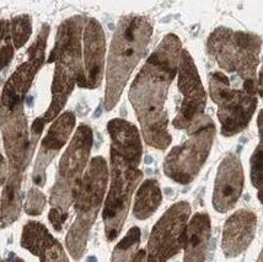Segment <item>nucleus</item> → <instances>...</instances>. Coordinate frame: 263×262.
<instances>
[{
	"instance_id": "nucleus-13",
	"label": "nucleus",
	"mask_w": 263,
	"mask_h": 262,
	"mask_svg": "<svg viewBox=\"0 0 263 262\" xmlns=\"http://www.w3.org/2000/svg\"><path fill=\"white\" fill-rule=\"evenodd\" d=\"M243 190V169L240 158L234 153L221 160L215 177L213 205L219 213H227L237 203Z\"/></svg>"
},
{
	"instance_id": "nucleus-15",
	"label": "nucleus",
	"mask_w": 263,
	"mask_h": 262,
	"mask_svg": "<svg viewBox=\"0 0 263 262\" xmlns=\"http://www.w3.org/2000/svg\"><path fill=\"white\" fill-rule=\"evenodd\" d=\"M75 127V116L73 112L67 111L62 114L52 124L48 133L40 146L39 157L33 170V182L36 186L43 187L46 183L47 166L55 158L59 151L68 142L69 137Z\"/></svg>"
},
{
	"instance_id": "nucleus-8",
	"label": "nucleus",
	"mask_w": 263,
	"mask_h": 262,
	"mask_svg": "<svg viewBox=\"0 0 263 262\" xmlns=\"http://www.w3.org/2000/svg\"><path fill=\"white\" fill-rule=\"evenodd\" d=\"M209 92L218 105V118L224 137L236 136L247 128L257 107L258 92L231 89L229 79L221 71L211 76Z\"/></svg>"
},
{
	"instance_id": "nucleus-29",
	"label": "nucleus",
	"mask_w": 263,
	"mask_h": 262,
	"mask_svg": "<svg viewBox=\"0 0 263 262\" xmlns=\"http://www.w3.org/2000/svg\"><path fill=\"white\" fill-rule=\"evenodd\" d=\"M257 126H258V136H259V143L263 144V110L259 111L258 118H257Z\"/></svg>"
},
{
	"instance_id": "nucleus-28",
	"label": "nucleus",
	"mask_w": 263,
	"mask_h": 262,
	"mask_svg": "<svg viewBox=\"0 0 263 262\" xmlns=\"http://www.w3.org/2000/svg\"><path fill=\"white\" fill-rule=\"evenodd\" d=\"M6 174H8V170H6V164L3 155L0 154V185H4L6 181Z\"/></svg>"
},
{
	"instance_id": "nucleus-17",
	"label": "nucleus",
	"mask_w": 263,
	"mask_h": 262,
	"mask_svg": "<svg viewBox=\"0 0 263 262\" xmlns=\"http://www.w3.org/2000/svg\"><path fill=\"white\" fill-rule=\"evenodd\" d=\"M257 217L251 211L240 210L228 218L223 229L221 249L228 258L239 256L246 251L255 238Z\"/></svg>"
},
{
	"instance_id": "nucleus-4",
	"label": "nucleus",
	"mask_w": 263,
	"mask_h": 262,
	"mask_svg": "<svg viewBox=\"0 0 263 262\" xmlns=\"http://www.w3.org/2000/svg\"><path fill=\"white\" fill-rule=\"evenodd\" d=\"M86 17L71 16L62 23L55 37L49 63L54 62L55 69L52 84V102L43 115V122L48 123L58 117L64 108L75 84L84 86V61L81 55V35Z\"/></svg>"
},
{
	"instance_id": "nucleus-23",
	"label": "nucleus",
	"mask_w": 263,
	"mask_h": 262,
	"mask_svg": "<svg viewBox=\"0 0 263 262\" xmlns=\"http://www.w3.org/2000/svg\"><path fill=\"white\" fill-rule=\"evenodd\" d=\"M31 30H32V25H31V17L29 15H20L12 18L10 23V33L15 48H21L29 41Z\"/></svg>"
},
{
	"instance_id": "nucleus-12",
	"label": "nucleus",
	"mask_w": 263,
	"mask_h": 262,
	"mask_svg": "<svg viewBox=\"0 0 263 262\" xmlns=\"http://www.w3.org/2000/svg\"><path fill=\"white\" fill-rule=\"evenodd\" d=\"M189 202H177L153 228L146 248V262H167L182 250L189 226Z\"/></svg>"
},
{
	"instance_id": "nucleus-27",
	"label": "nucleus",
	"mask_w": 263,
	"mask_h": 262,
	"mask_svg": "<svg viewBox=\"0 0 263 262\" xmlns=\"http://www.w3.org/2000/svg\"><path fill=\"white\" fill-rule=\"evenodd\" d=\"M12 55H14V47L10 46L0 53V70L4 69V68L11 62Z\"/></svg>"
},
{
	"instance_id": "nucleus-7",
	"label": "nucleus",
	"mask_w": 263,
	"mask_h": 262,
	"mask_svg": "<svg viewBox=\"0 0 263 262\" xmlns=\"http://www.w3.org/2000/svg\"><path fill=\"white\" fill-rule=\"evenodd\" d=\"M92 142V129L87 124H81L59 161L57 177L49 197L51 211L69 217V208L75 202L84 171L89 163Z\"/></svg>"
},
{
	"instance_id": "nucleus-16",
	"label": "nucleus",
	"mask_w": 263,
	"mask_h": 262,
	"mask_svg": "<svg viewBox=\"0 0 263 262\" xmlns=\"http://www.w3.org/2000/svg\"><path fill=\"white\" fill-rule=\"evenodd\" d=\"M3 137L10 165L9 173L24 175L32 157L34 146L31 143L27 121L23 111L9 121L3 132Z\"/></svg>"
},
{
	"instance_id": "nucleus-30",
	"label": "nucleus",
	"mask_w": 263,
	"mask_h": 262,
	"mask_svg": "<svg viewBox=\"0 0 263 262\" xmlns=\"http://www.w3.org/2000/svg\"><path fill=\"white\" fill-rule=\"evenodd\" d=\"M257 84H258V93H259V95L263 96V67H262L261 71H259Z\"/></svg>"
},
{
	"instance_id": "nucleus-1",
	"label": "nucleus",
	"mask_w": 263,
	"mask_h": 262,
	"mask_svg": "<svg viewBox=\"0 0 263 262\" xmlns=\"http://www.w3.org/2000/svg\"><path fill=\"white\" fill-rule=\"evenodd\" d=\"M182 43L174 33L164 37L132 83L129 101L142 127L146 144L165 151L171 144L165 110L168 87L177 74Z\"/></svg>"
},
{
	"instance_id": "nucleus-19",
	"label": "nucleus",
	"mask_w": 263,
	"mask_h": 262,
	"mask_svg": "<svg viewBox=\"0 0 263 262\" xmlns=\"http://www.w3.org/2000/svg\"><path fill=\"white\" fill-rule=\"evenodd\" d=\"M211 235V218L204 212L196 213L187 226L183 262H204Z\"/></svg>"
},
{
	"instance_id": "nucleus-10",
	"label": "nucleus",
	"mask_w": 263,
	"mask_h": 262,
	"mask_svg": "<svg viewBox=\"0 0 263 262\" xmlns=\"http://www.w3.org/2000/svg\"><path fill=\"white\" fill-rule=\"evenodd\" d=\"M49 33L48 25H43L36 41L29 49V59L23 63L8 80L0 99V127L12 120L23 111V102L37 71L45 62L47 37Z\"/></svg>"
},
{
	"instance_id": "nucleus-21",
	"label": "nucleus",
	"mask_w": 263,
	"mask_h": 262,
	"mask_svg": "<svg viewBox=\"0 0 263 262\" xmlns=\"http://www.w3.org/2000/svg\"><path fill=\"white\" fill-rule=\"evenodd\" d=\"M162 195L158 181L154 179L145 180L138 190L134 199V217L140 220L152 217L160 207Z\"/></svg>"
},
{
	"instance_id": "nucleus-3",
	"label": "nucleus",
	"mask_w": 263,
	"mask_h": 262,
	"mask_svg": "<svg viewBox=\"0 0 263 262\" xmlns=\"http://www.w3.org/2000/svg\"><path fill=\"white\" fill-rule=\"evenodd\" d=\"M153 33L150 21L142 15L121 17L109 47L106 69L105 108L111 111L120 101L130 74L145 54Z\"/></svg>"
},
{
	"instance_id": "nucleus-6",
	"label": "nucleus",
	"mask_w": 263,
	"mask_h": 262,
	"mask_svg": "<svg viewBox=\"0 0 263 262\" xmlns=\"http://www.w3.org/2000/svg\"><path fill=\"white\" fill-rule=\"evenodd\" d=\"M263 40L261 36L229 27H218L206 40V53L228 73H237L243 85H258L257 67Z\"/></svg>"
},
{
	"instance_id": "nucleus-14",
	"label": "nucleus",
	"mask_w": 263,
	"mask_h": 262,
	"mask_svg": "<svg viewBox=\"0 0 263 262\" xmlns=\"http://www.w3.org/2000/svg\"><path fill=\"white\" fill-rule=\"evenodd\" d=\"M84 41V86L98 89L105 69L106 39L101 24L96 18H87L83 32Z\"/></svg>"
},
{
	"instance_id": "nucleus-18",
	"label": "nucleus",
	"mask_w": 263,
	"mask_h": 262,
	"mask_svg": "<svg viewBox=\"0 0 263 262\" xmlns=\"http://www.w3.org/2000/svg\"><path fill=\"white\" fill-rule=\"evenodd\" d=\"M21 246L39 256L41 262H69L61 242L39 221H29L24 227Z\"/></svg>"
},
{
	"instance_id": "nucleus-25",
	"label": "nucleus",
	"mask_w": 263,
	"mask_h": 262,
	"mask_svg": "<svg viewBox=\"0 0 263 262\" xmlns=\"http://www.w3.org/2000/svg\"><path fill=\"white\" fill-rule=\"evenodd\" d=\"M45 205L46 196L36 187L31 189L29 191V196H27L26 205H25L26 213L30 214V216H39V214L42 213Z\"/></svg>"
},
{
	"instance_id": "nucleus-5",
	"label": "nucleus",
	"mask_w": 263,
	"mask_h": 262,
	"mask_svg": "<svg viewBox=\"0 0 263 262\" xmlns=\"http://www.w3.org/2000/svg\"><path fill=\"white\" fill-rule=\"evenodd\" d=\"M108 182L107 163L102 157L91 159L81 180L74 207L77 218L67 234V248L74 260L85 252L90 230L98 218Z\"/></svg>"
},
{
	"instance_id": "nucleus-2",
	"label": "nucleus",
	"mask_w": 263,
	"mask_h": 262,
	"mask_svg": "<svg viewBox=\"0 0 263 262\" xmlns=\"http://www.w3.org/2000/svg\"><path fill=\"white\" fill-rule=\"evenodd\" d=\"M107 130L111 137V183L102 218L106 238L114 241L126 221L132 196L143 179V173L139 170L143 145L139 130L126 120H111Z\"/></svg>"
},
{
	"instance_id": "nucleus-11",
	"label": "nucleus",
	"mask_w": 263,
	"mask_h": 262,
	"mask_svg": "<svg viewBox=\"0 0 263 262\" xmlns=\"http://www.w3.org/2000/svg\"><path fill=\"white\" fill-rule=\"evenodd\" d=\"M178 89L183 100L177 116L175 117L174 127L184 129L187 133L199 127L208 116L204 115L206 93L197 70L196 63L187 49H182L178 61Z\"/></svg>"
},
{
	"instance_id": "nucleus-31",
	"label": "nucleus",
	"mask_w": 263,
	"mask_h": 262,
	"mask_svg": "<svg viewBox=\"0 0 263 262\" xmlns=\"http://www.w3.org/2000/svg\"><path fill=\"white\" fill-rule=\"evenodd\" d=\"M9 262H24L23 260H21V258H17V257H11V260L9 261Z\"/></svg>"
},
{
	"instance_id": "nucleus-22",
	"label": "nucleus",
	"mask_w": 263,
	"mask_h": 262,
	"mask_svg": "<svg viewBox=\"0 0 263 262\" xmlns=\"http://www.w3.org/2000/svg\"><path fill=\"white\" fill-rule=\"evenodd\" d=\"M140 229L130 228L127 235L118 242L112 255V262H146V250H139Z\"/></svg>"
},
{
	"instance_id": "nucleus-20",
	"label": "nucleus",
	"mask_w": 263,
	"mask_h": 262,
	"mask_svg": "<svg viewBox=\"0 0 263 262\" xmlns=\"http://www.w3.org/2000/svg\"><path fill=\"white\" fill-rule=\"evenodd\" d=\"M21 181L23 175L9 173L8 181L2 196L0 223L5 228L14 223L21 212Z\"/></svg>"
},
{
	"instance_id": "nucleus-26",
	"label": "nucleus",
	"mask_w": 263,
	"mask_h": 262,
	"mask_svg": "<svg viewBox=\"0 0 263 262\" xmlns=\"http://www.w3.org/2000/svg\"><path fill=\"white\" fill-rule=\"evenodd\" d=\"M11 45L10 23L6 20H0V53L5 51Z\"/></svg>"
},
{
	"instance_id": "nucleus-9",
	"label": "nucleus",
	"mask_w": 263,
	"mask_h": 262,
	"mask_svg": "<svg viewBox=\"0 0 263 262\" xmlns=\"http://www.w3.org/2000/svg\"><path fill=\"white\" fill-rule=\"evenodd\" d=\"M190 138L171 149L164 161V173L181 185H189L196 179L211 153L215 137V124L211 118L192 130Z\"/></svg>"
},
{
	"instance_id": "nucleus-33",
	"label": "nucleus",
	"mask_w": 263,
	"mask_h": 262,
	"mask_svg": "<svg viewBox=\"0 0 263 262\" xmlns=\"http://www.w3.org/2000/svg\"><path fill=\"white\" fill-rule=\"evenodd\" d=\"M0 262H3V260H2V258H0Z\"/></svg>"
},
{
	"instance_id": "nucleus-24",
	"label": "nucleus",
	"mask_w": 263,
	"mask_h": 262,
	"mask_svg": "<svg viewBox=\"0 0 263 262\" xmlns=\"http://www.w3.org/2000/svg\"><path fill=\"white\" fill-rule=\"evenodd\" d=\"M251 166V181L252 185L257 190V197L259 202L263 203V144L256 146L255 152L250 159Z\"/></svg>"
},
{
	"instance_id": "nucleus-32",
	"label": "nucleus",
	"mask_w": 263,
	"mask_h": 262,
	"mask_svg": "<svg viewBox=\"0 0 263 262\" xmlns=\"http://www.w3.org/2000/svg\"><path fill=\"white\" fill-rule=\"evenodd\" d=\"M257 262H263V249H262L261 254H259V256H258V260H257Z\"/></svg>"
}]
</instances>
